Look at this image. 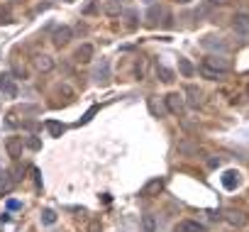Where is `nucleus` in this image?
<instances>
[{
  "mask_svg": "<svg viewBox=\"0 0 249 232\" xmlns=\"http://www.w3.org/2000/svg\"><path fill=\"white\" fill-rule=\"evenodd\" d=\"M178 71H181L186 78H191V76L196 73V69H193V64H191L188 59H178Z\"/></svg>",
  "mask_w": 249,
  "mask_h": 232,
  "instance_id": "412c9836",
  "label": "nucleus"
},
{
  "mask_svg": "<svg viewBox=\"0 0 249 232\" xmlns=\"http://www.w3.org/2000/svg\"><path fill=\"white\" fill-rule=\"evenodd\" d=\"M88 232H103L100 220H90V222H88Z\"/></svg>",
  "mask_w": 249,
  "mask_h": 232,
  "instance_id": "c756f323",
  "label": "nucleus"
},
{
  "mask_svg": "<svg viewBox=\"0 0 249 232\" xmlns=\"http://www.w3.org/2000/svg\"><path fill=\"white\" fill-rule=\"evenodd\" d=\"M164 186H166V181L161 178V176H157V178H152V181H147L144 183V188L140 191L144 198H152V196H159L161 191H164Z\"/></svg>",
  "mask_w": 249,
  "mask_h": 232,
  "instance_id": "423d86ee",
  "label": "nucleus"
},
{
  "mask_svg": "<svg viewBox=\"0 0 249 232\" xmlns=\"http://www.w3.org/2000/svg\"><path fill=\"white\" fill-rule=\"evenodd\" d=\"M15 3H18V0H15Z\"/></svg>",
  "mask_w": 249,
  "mask_h": 232,
  "instance_id": "58836bf2",
  "label": "nucleus"
},
{
  "mask_svg": "<svg viewBox=\"0 0 249 232\" xmlns=\"http://www.w3.org/2000/svg\"><path fill=\"white\" fill-rule=\"evenodd\" d=\"M164 103H166V107H169V112L171 115H178V118H183V112H186V98L183 95H178V93H169L166 98H164Z\"/></svg>",
  "mask_w": 249,
  "mask_h": 232,
  "instance_id": "f03ea898",
  "label": "nucleus"
},
{
  "mask_svg": "<svg viewBox=\"0 0 249 232\" xmlns=\"http://www.w3.org/2000/svg\"><path fill=\"white\" fill-rule=\"evenodd\" d=\"M176 232H181V230H176Z\"/></svg>",
  "mask_w": 249,
  "mask_h": 232,
  "instance_id": "4c0bfd02",
  "label": "nucleus"
},
{
  "mask_svg": "<svg viewBox=\"0 0 249 232\" xmlns=\"http://www.w3.org/2000/svg\"><path fill=\"white\" fill-rule=\"evenodd\" d=\"M98 112V105H93V107H88V112L83 115V118H81V123L78 125H86V123H90V118H93V115Z\"/></svg>",
  "mask_w": 249,
  "mask_h": 232,
  "instance_id": "cd10ccee",
  "label": "nucleus"
},
{
  "mask_svg": "<svg viewBox=\"0 0 249 232\" xmlns=\"http://www.w3.org/2000/svg\"><path fill=\"white\" fill-rule=\"evenodd\" d=\"M71 37H73L71 27H64V25H61V27H56V30H54V35H52V42H54V47L64 49V47H69Z\"/></svg>",
  "mask_w": 249,
  "mask_h": 232,
  "instance_id": "39448f33",
  "label": "nucleus"
},
{
  "mask_svg": "<svg viewBox=\"0 0 249 232\" xmlns=\"http://www.w3.org/2000/svg\"><path fill=\"white\" fill-rule=\"evenodd\" d=\"M186 95H188V98H186V105H188V107L198 110V107L205 105V95H203V90H200L198 86H193V83L186 86Z\"/></svg>",
  "mask_w": 249,
  "mask_h": 232,
  "instance_id": "7ed1b4c3",
  "label": "nucleus"
},
{
  "mask_svg": "<svg viewBox=\"0 0 249 232\" xmlns=\"http://www.w3.org/2000/svg\"><path fill=\"white\" fill-rule=\"evenodd\" d=\"M203 66H208L213 71H220V73H230L232 71V61L227 56H222V54H208L203 59Z\"/></svg>",
  "mask_w": 249,
  "mask_h": 232,
  "instance_id": "f257e3e1",
  "label": "nucleus"
},
{
  "mask_svg": "<svg viewBox=\"0 0 249 232\" xmlns=\"http://www.w3.org/2000/svg\"><path fill=\"white\" fill-rule=\"evenodd\" d=\"M164 15H166V13H164V8H161V5H152V8L147 10V25H152V27H154V25L159 22V18H164Z\"/></svg>",
  "mask_w": 249,
  "mask_h": 232,
  "instance_id": "2eb2a0df",
  "label": "nucleus"
},
{
  "mask_svg": "<svg viewBox=\"0 0 249 232\" xmlns=\"http://www.w3.org/2000/svg\"><path fill=\"white\" fill-rule=\"evenodd\" d=\"M242 174L239 171H234V169H230V171H225L222 174V186L227 188V191H234L239 183H242V178H239Z\"/></svg>",
  "mask_w": 249,
  "mask_h": 232,
  "instance_id": "ddd939ff",
  "label": "nucleus"
},
{
  "mask_svg": "<svg viewBox=\"0 0 249 232\" xmlns=\"http://www.w3.org/2000/svg\"><path fill=\"white\" fill-rule=\"evenodd\" d=\"M142 232H157V217L152 213L142 215Z\"/></svg>",
  "mask_w": 249,
  "mask_h": 232,
  "instance_id": "a211bd4d",
  "label": "nucleus"
},
{
  "mask_svg": "<svg viewBox=\"0 0 249 232\" xmlns=\"http://www.w3.org/2000/svg\"><path fill=\"white\" fill-rule=\"evenodd\" d=\"M0 90H3L8 98H18V86H15L10 73H0Z\"/></svg>",
  "mask_w": 249,
  "mask_h": 232,
  "instance_id": "1a4fd4ad",
  "label": "nucleus"
},
{
  "mask_svg": "<svg viewBox=\"0 0 249 232\" xmlns=\"http://www.w3.org/2000/svg\"><path fill=\"white\" fill-rule=\"evenodd\" d=\"M47 130H49L52 137H61V135L66 132V127H64L61 123H56V120H47Z\"/></svg>",
  "mask_w": 249,
  "mask_h": 232,
  "instance_id": "6ab92c4d",
  "label": "nucleus"
},
{
  "mask_svg": "<svg viewBox=\"0 0 249 232\" xmlns=\"http://www.w3.org/2000/svg\"><path fill=\"white\" fill-rule=\"evenodd\" d=\"M0 22H8V10L0 8Z\"/></svg>",
  "mask_w": 249,
  "mask_h": 232,
  "instance_id": "f704fd0d",
  "label": "nucleus"
},
{
  "mask_svg": "<svg viewBox=\"0 0 249 232\" xmlns=\"http://www.w3.org/2000/svg\"><path fill=\"white\" fill-rule=\"evenodd\" d=\"M95 10H98V3H95V0H88V3L83 5V10H81V13H83V15H93Z\"/></svg>",
  "mask_w": 249,
  "mask_h": 232,
  "instance_id": "bb28decb",
  "label": "nucleus"
},
{
  "mask_svg": "<svg viewBox=\"0 0 249 232\" xmlns=\"http://www.w3.org/2000/svg\"><path fill=\"white\" fill-rule=\"evenodd\" d=\"M124 18L130 20V27H135V25H137V13H135V10H127V13H124Z\"/></svg>",
  "mask_w": 249,
  "mask_h": 232,
  "instance_id": "7c9ffc66",
  "label": "nucleus"
},
{
  "mask_svg": "<svg viewBox=\"0 0 249 232\" xmlns=\"http://www.w3.org/2000/svg\"><path fill=\"white\" fill-rule=\"evenodd\" d=\"M147 103H149V110H152V115H154V118H164V115L169 112V107H166V103H164V105H159L154 95H152V98H149Z\"/></svg>",
  "mask_w": 249,
  "mask_h": 232,
  "instance_id": "dca6fc26",
  "label": "nucleus"
},
{
  "mask_svg": "<svg viewBox=\"0 0 249 232\" xmlns=\"http://www.w3.org/2000/svg\"><path fill=\"white\" fill-rule=\"evenodd\" d=\"M13 73H15L18 78H25V76H27V71H25L22 66H15V69H13Z\"/></svg>",
  "mask_w": 249,
  "mask_h": 232,
  "instance_id": "2f4dec72",
  "label": "nucleus"
},
{
  "mask_svg": "<svg viewBox=\"0 0 249 232\" xmlns=\"http://www.w3.org/2000/svg\"><path fill=\"white\" fill-rule=\"evenodd\" d=\"M181 232H205V227L196 220H186V222H181Z\"/></svg>",
  "mask_w": 249,
  "mask_h": 232,
  "instance_id": "aec40b11",
  "label": "nucleus"
},
{
  "mask_svg": "<svg viewBox=\"0 0 249 232\" xmlns=\"http://www.w3.org/2000/svg\"><path fill=\"white\" fill-rule=\"evenodd\" d=\"M178 152L181 154H198V142L196 140H181L178 142Z\"/></svg>",
  "mask_w": 249,
  "mask_h": 232,
  "instance_id": "f3484780",
  "label": "nucleus"
},
{
  "mask_svg": "<svg viewBox=\"0 0 249 232\" xmlns=\"http://www.w3.org/2000/svg\"><path fill=\"white\" fill-rule=\"evenodd\" d=\"M200 76H203V78H208V81H220L225 73H220V71H213V69H208V66H203V64H200Z\"/></svg>",
  "mask_w": 249,
  "mask_h": 232,
  "instance_id": "4be33fe9",
  "label": "nucleus"
},
{
  "mask_svg": "<svg viewBox=\"0 0 249 232\" xmlns=\"http://www.w3.org/2000/svg\"><path fill=\"white\" fill-rule=\"evenodd\" d=\"M8 208H10V210H20V208H22V203L13 198V200H8Z\"/></svg>",
  "mask_w": 249,
  "mask_h": 232,
  "instance_id": "473e14b6",
  "label": "nucleus"
},
{
  "mask_svg": "<svg viewBox=\"0 0 249 232\" xmlns=\"http://www.w3.org/2000/svg\"><path fill=\"white\" fill-rule=\"evenodd\" d=\"M178 3H193V0H178Z\"/></svg>",
  "mask_w": 249,
  "mask_h": 232,
  "instance_id": "e433bc0d",
  "label": "nucleus"
},
{
  "mask_svg": "<svg viewBox=\"0 0 249 232\" xmlns=\"http://www.w3.org/2000/svg\"><path fill=\"white\" fill-rule=\"evenodd\" d=\"M210 3H213V5H225L227 0H210Z\"/></svg>",
  "mask_w": 249,
  "mask_h": 232,
  "instance_id": "c9c22d12",
  "label": "nucleus"
},
{
  "mask_svg": "<svg viewBox=\"0 0 249 232\" xmlns=\"http://www.w3.org/2000/svg\"><path fill=\"white\" fill-rule=\"evenodd\" d=\"M222 220H225L227 225H232V227H244V225H247V215H244L242 210H234V208L225 210V213H222Z\"/></svg>",
  "mask_w": 249,
  "mask_h": 232,
  "instance_id": "0eeeda50",
  "label": "nucleus"
},
{
  "mask_svg": "<svg viewBox=\"0 0 249 232\" xmlns=\"http://www.w3.org/2000/svg\"><path fill=\"white\" fill-rule=\"evenodd\" d=\"M208 166H210V169H217V166H220V159H217V157H210V159H208Z\"/></svg>",
  "mask_w": 249,
  "mask_h": 232,
  "instance_id": "72a5a7b5",
  "label": "nucleus"
},
{
  "mask_svg": "<svg viewBox=\"0 0 249 232\" xmlns=\"http://www.w3.org/2000/svg\"><path fill=\"white\" fill-rule=\"evenodd\" d=\"M232 30L237 32V37H249V13H234Z\"/></svg>",
  "mask_w": 249,
  "mask_h": 232,
  "instance_id": "20e7f679",
  "label": "nucleus"
},
{
  "mask_svg": "<svg viewBox=\"0 0 249 232\" xmlns=\"http://www.w3.org/2000/svg\"><path fill=\"white\" fill-rule=\"evenodd\" d=\"M59 95H64V100H66V103H71V100L76 98L73 88H71V86H66V83H61V86H59Z\"/></svg>",
  "mask_w": 249,
  "mask_h": 232,
  "instance_id": "b1692460",
  "label": "nucleus"
},
{
  "mask_svg": "<svg viewBox=\"0 0 249 232\" xmlns=\"http://www.w3.org/2000/svg\"><path fill=\"white\" fill-rule=\"evenodd\" d=\"M22 147H25V144H22V137H8V140H5V152H8V157L15 159V161L22 157Z\"/></svg>",
  "mask_w": 249,
  "mask_h": 232,
  "instance_id": "6e6552de",
  "label": "nucleus"
},
{
  "mask_svg": "<svg viewBox=\"0 0 249 232\" xmlns=\"http://www.w3.org/2000/svg\"><path fill=\"white\" fill-rule=\"evenodd\" d=\"M93 78H95V83H100V86H105V83L110 81V64H107L105 59H100V64L95 66Z\"/></svg>",
  "mask_w": 249,
  "mask_h": 232,
  "instance_id": "9d476101",
  "label": "nucleus"
},
{
  "mask_svg": "<svg viewBox=\"0 0 249 232\" xmlns=\"http://www.w3.org/2000/svg\"><path fill=\"white\" fill-rule=\"evenodd\" d=\"M32 64H35V69L42 71V73H47V71L54 69V59H52L49 54H37V56L32 59Z\"/></svg>",
  "mask_w": 249,
  "mask_h": 232,
  "instance_id": "f8f14e48",
  "label": "nucleus"
},
{
  "mask_svg": "<svg viewBox=\"0 0 249 232\" xmlns=\"http://www.w3.org/2000/svg\"><path fill=\"white\" fill-rule=\"evenodd\" d=\"M42 222H44V225H54V222H56V213H54L52 208H44V210H42Z\"/></svg>",
  "mask_w": 249,
  "mask_h": 232,
  "instance_id": "393cba45",
  "label": "nucleus"
},
{
  "mask_svg": "<svg viewBox=\"0 0 249 232\" xmlns=\"http://www.w3.org/2000/svg\"><path fill=\"white\" fill-rule=\"evenodd\" d=\"M157 76H159L164 83H171V81H174V71L166 69V66H157Z\"/></svg>",
  "mask_w": 249,
  "mask_h": 232,
  "instance_id": "5701e85b",
  "label": "nucleus"
},
{
  "mask_svg": "<svg viewBox=\"0 0 249 232\" xmlns=\"http://www.w3.org/2000/svg\"><path fill=\"white\" fill-rule=\"evenodd\" d=\"M105 13H107V15H120V5H117V3H107V5H105Z\"/></svg>",
  "mask_w": 249,
  "mask_h": 232,
  "instance_id": "c85d7f7f",
  "label": "nucleus"
},
{
  "mask_svg": "<svg viewBox=\"0 0 249 232\" xmlns=\"http://www.w3.org/2000/svg\"><path fill=\"white\" fill-rule=\"evenodd\" d=\"M78 64H88L90 59H93V47L90 44H81L78 49H76V56H73Z\"/></svg>",
  "mask_w": 249,
  "mask_h": 232,
  "instance_id": "4468645a",
  "label": "nucleus"
},
{
  "mask_svg": "<svg viewBox=\"0 0 249 232\" xmlns=\"http://www.w3.org/2000/svg\"><path fill=\"white\" fill-rule=\"evenodd\" d=\"M25 144H27L32 152H39V149H42V142H39L37 137H27V140H25Z\"/></svg>",
  "mask_w": 249,
  "mask_h": 232,
  "instance_id": "a878e982",
  "label": "nucleus"
},
{
  "mask_svg": "<svg viewBox=\"0 0 249 232\" xmlns=\"http://www.w3.org/2000/svg\"><path fill=\"white\" fill-rule=\"evenodd\" d=\"M205 49H210L213 54H217V52H227V42H222L220 37H203V42H200Z\"/></svg>",
  "mask_w": 249,
  "mask_h": 232,
  "instance_id": "9b49d317",
  "label": "nucleus"
}]
</instances>
